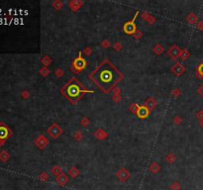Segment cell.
Masks as SVG:
<instances>
[{"instance_id":"cell-33","label":"cell","mask_w":203,"mask_h":190,"mask_svg":"<svg viewBox=\"0 0 203 190\" xmlns=\"http://www.w3.org/2000/svg\"><path fill=\"white\" fill-rule=\"evenodd\" d=\"M80 125L84 128H87V127L90 125V119L88 117H82L80 119Z\"/></svg>"},{"instance_id":"cell-16","label":"cell","mask_w":203,"mask_h":190,"mask_svg":"<svg viewBox=\"0 0 203 190\" xmlns=\"http://www.w3.org/2000/svg\"><path fill=\"white\" fill-rule=\"evenodd\" d=\"M141 18L144 21H146L148 24H150V25H153L154 23H156V21H157L155 16H153V15L150 14L149 12H146V11H145V12L141 13Z\"/></svg>"},{"instance_id":"cell-25","label":"cell","mask_w":203,"mask_h":190,"mask_svg":"<svg viewBox=\"0 0 203 190\" xmlns=\"http://www.w3.org/2000/svg\"><path fill=\"white\" fill-rule=\"evenodd\" d=\"M41 63L43 65V66H47V68H49L51 65H52V58L50 55H44V57L41 58Z\"/></svg>"},{"instance_id":"cell-14","label":"cell","mask_w":203,"mask_h":190,"mask_svg":"<svg viewBox=\"0 0 203 190\" xmlns=\"http://www.w3.org/2000/svg\"><path fill=\"white\" fill-rule=\"evenodd\" d=\"M112 93H113V95H112V100H113L115 103L121 102V100H122V89L120 88L119 86H116L113 90H112Z\"/></svg>"},{"instance_id":"cell-30","label":"cell","mask_w":203,"mask_h":190,"mask_svg":"<svg viewBox=\"0 0 203 190\" xmlns=\"http://www.w3.org/2000/svg\"><path fill=\"white\" fill-rule=\"evenodd\" d=\"M92 53H93V50L91 47H85L83 51L81 52L82 55H84V57H90V55H92Z\"/></svg>"},{"instance_id":"cell-46","label":"cell","mask_w":203,"mask_h":190,"mask_svg":"<svg viewBox=\"0 0 203 190\" xmlns=\"http://www.w3.org/2000/svg\"><path fill=\"white\" fill-rule=\"evenodd\" d=\"M199 125H200V127L203 129V120H202L201 122H199Z\"/></svg>"},{"instance_id":"cell-31","label":"cell","mask_w":203,"mask_h":190,"mask_svg":"<svg viewBox=\"0 0 203 190\" xmlns=\"http://www.w3.org/2000/svg\"><path fill=\"white\" fill-rule=\"evenodd\" d=\"M181 94H182V92H181V90H180L178 87H175V88H174L171 90V96L174 98H178Z\"/></svg>"},{"instance_id":"cell-3","label":"cell","mask_w":203,"mask_h":190,"mask_svg":"<svg viewBox=\"0 0 203 190\" xmlns=\"http://www.w3.org/2000/svg\"><path fill=\"white\" fill-rule=\"evenodd\" d=\"M86 66H87V62H86V59L83 58L81 52H80L78 55L73 59V62H71V69L73 70V72L80 73L82 70H84L86 68Z\"/></svg>"},{"instance_id":"cell-21","label":"cell","mask_w":203,"mask_h":190,"mask_svg":"<svg viewBox=\"0 0 203 190\" xmlns=\"http://www.w3.org/2000/svg\"><path fill=\"white\" fill-rule=\"evenodd\" d=\"M190 57V52L186 49V48H183V49L180 50L179 53V59L181 61H186L187 58H189Z\"/></svg>"},{"instance_id":"cell-29","label":"cell","mask_w":203,"mask_h":190,"mask_svg":"<svg viewBox=\"0 0 203 190\" xmlns=\"http://www.w3.org/2000/svg\"><path fill=\"white\" fill-rule=\"evenodd\" d=\"M9 158H10V155L6 151H2L1 152H0V161L1 162H6Z\"/></svg>"},{"instance_id":"cell-45","label":"cell","mask_w":203,"mask_h":190,"mask_svg":"<svg viewBox=\"0 0 203 190\" xmlns=\"http://www.w3.org/2000/svg\"><path fill=\"white\" fill-rule=\"evenodd\" d=\"M196 27L203 32V22H198L197 25H196Z\"/></svg>"},{"instance_id":"cell-18","label":"cell","mask_w":203,"mask_h":190,"mask_svg":"<svg viewBox=\"0 0 203 190\" xmlns=\"http://www.w3.org/2000/svg\"><path fill=\"white\" fill-rule=\"evenodd\" d=\"M149 170L151 171L152 173L157 174V172H160V171L161 170V165L159 162H152L151 163H150V165H149Z\"/></svg>"},{"instance_id":"cell-19","label":"cell","mask_w":203,"mask_h":190,"mask_svg":"<svg viewBox=\"0 0 203 190\" xmlns=\"http://www.w3.org/2000/svg\"><path fill=\"white\" fill-rule=\"evenodd\" d=\"M67 174H69V176H70L71 178H76L80 174V170L77 166L73 165L67 169Z\"/></svg>"},{"instance_id":"cell-22","label":"cell","mask_w":203,"mask_h":190,"mask_svg":"<svg viewBox=\"0 0 203 190\" xmlns=\"http://www.w3.org/2000/svg\"><path fill=\"white\" fill-rule=\"evenodd\" d=\"M197 21H198V18H197V16L194 13H189L186 16V22H187V23H189L190 25L196 24Z\"/></svg>"},{"instance_id":"cell-37","label":"cell","mask_w":203,"mask_h":190,"mask_svg":"<svg viewBox=\"0 0 203 190\" xmlns=\"http://www.w3.org/2000/svg\"><path fill=\"white\" fill-rule=\"evenodd\" d=\"M123 44L121 42H119V41H117V42H115L113 44V49L116 51V52H120L123 50Z\"/></svg>"},{"instance_id":"cell-39","label":"cell","mask_w":203,"mask_h":190,"mask_svg":"<svg viewBox=\"0 0 203 190\" xmlns=\"http://www.w3.org/2000/svg\"><path fill=\"white\" fill-rule=\"evenodd\" d=\"M100 46L102 47L103 49H108V48H110V47L112 46V44H111V42H110V41H109V40L105 39V40L102 41V42H101Z\"/></svg>"},{"instance_id":"cell-12","label":"cell","mask_w":203,"mask_h":190,"mask_svg":"<svg viewBox=\"0 0 203 190\" xmlns=\"http://www.w3.org/2000/svg\"><path fill=\"white\" fill-rule=\"evenodd\" d=\"M92 135H93V137L96 138V139H97V140H99V141H104V140L108 139V137H109L108 132H106V131H105V130L102 129V128L96 129L95 131L92 133Z\"/></svg>"},{"instance_id":"cell-11","label":"cell","mask_w":203,"mask_h":190,"mask_svg":"<svg viewBox=\"0 0 203 190\" xmlns=\"http://www.w3.org/2000/svg\"><path fill=\"white\" fill-rule=\"evenodd\" d=\"M150 114H151V111H150L148 108L144 105V104H143V105H140V104H139L137 112H136V116L138 118L146 119V118H148L150 116Z\"/></svg>"},{"instance_id":"cell-5","label":"cell","mask_w":203,"mask_h":190,"mask_svg":"<svg viewBox=\"0 0 203 190\" xmlns=\"http://www.w3.org/2000/svg\"><path fill=\"white\" fill-rule=\"evenodd\" d=\"M47 133H48V135L52 138V139L57 140L63 134V128L59 123L55 122V123H52V124L50 125V127H49L48 130H47Z\"/></svg>"},{"instance_id":"cell-7","label":"cell","mask_w":203,"mask_h":190,"mask_svg":"<svg viewBox=\"0 0 203 190\" xmlns=\"http://www.w3.org/2000/svg\"><path fill=\"white\" fill-rule=\"evenodd\" d=\"M12 136V131L6 124L3 122H0V140L6 142L7 139Z\"/></svg>"},{"instance_id":"cell-28","label":"cell","mask_w":203,"mask_h":190,"mask_svg":"<svg viewBox=\"0 0 203 190\" xmlns=\"http://www.w3.org/2000/svg\"><path fill=\"white\" fill-rule=\"evenodd\" d=\"M39 179L43 182H47L49 179H50V174H49L47 171H43V172H41V174H39Z\"/></svg>"},{"instance_id":"cell-27","label":"cell","mask_w":203,"mask_h":190,"mask_svg":"<svg viewBox=\"0 0 203 190\" xmlns=\"http://www.w3.org/2000/svg\"><path fill=\"white\" fill-rule=\"evenodd\" d=\"M39 73L43 77H47L49 74L51 73V70H50V68H47V66H42V68H41L40 70H39Z\"/></svg>"},{"instance_id":"cell-20","label":"cell","mask_w":203,"mask_h":190,"mask_svg":"<svg viewBox=\"0 0 203 190\" xmlns=\"http://www.w3.org/2000/svg\"><path fill=\"white\" fill-rule=\"evenodd\" d=\"M153 52H154V54L157 55H163L164 52V48L163 46V44H161V43L156 44L155 46H154V48H153Z\"/></svg>"},{"instance_id":"cell-13","label":"cell","mask_w":203,"mask_h":190,"mask_svg":"<svg viewBox=\"0 0 203 190\" xmlns=\"http://www.w3.org/2000/svg\"><path fill=\"white\" fill-rule=\"evenodd\" d=\"M84 5V2L82 0H71L69 2V8L73 11V12H76L82 6Z\"/></svg>"},{"instance_id":"cell-23","label":"cell","mask_w":203,"mask_h":190,"mask_svg":"<svg viewBox=\"0 0 203 190\" xmlns=\"http://www.w3.org/2000/svg\"><path fill=\"white\" fill-rule=\"evenodd\" d=\"M51 173L54 176H59V175H61L62 173H63V168L59 165H54L51 168Z\"/></svg>"},{"instance_id":"cell-2","label":"cell","mask_w":203,"mask_h":190,"mask_svg":"<svg viewBox=\"0 0 203 190\" xmlns=\"http://www.w3.org/2000/svg\"><path fill=\"white\" fill-rule=\"evenodd\" d=\"M93 91L87 90L83 87V85L80 83V81L77 79V78L73 77L71 78V80H69L65 86L61 89V93L65 96V97L69 100L74 105L76 104V102L82 97V94L83 93H92Z\"/></svg>"},{"instance_id":"cell-24","label":"cell","mask_w":203,"mask_h":190,"mask_svg":"<svg viewBox=\"0 0 203 190\" xmlns=\"http://www.w3.org/2000/svg\"><path fill=\"white\" fill-rule=\"evenodd\" d=\"M164 158H165V162L170 163V165H172V163H174L176 162V155L174 152H168V154L165 155Z\"/></svg>"},{"instance_id":"cell-1","label":"cell","mask_w":203,"mask_h":190,"mask_svg":"<svg viewBox=\"0 0 203 190\" xmlns=\"http://www.w3.org/2000/svg\"><path fill=\"white\" fill-rule=\"evenodd\" d=\"M89 77L100 90L109 93L117 86L116 84L123 78V74L108 59H105L89 74Z\"/></svg>"},{"instance_id":"cell-8","label":"cell","mask_w":203,"mask_h":190,"mask_svg":"<svg viewBox=\"0 0 203 190\" xmlns=\"http://www.w3.org/2000/svg\"><path fill=\"white\" fill-rule=\"evenodd\" d=\"M116 176H117L118 180L120 182H126L131 177V172L126 168V167L121 166L120 169L116 172Z\"/></svg>"},{"instance_id":"cell-36","label":"cell","mask_w":203,"mask_h":190,"mask_svg":"<svg viewBox=\"0 0 203 190\" xmlns=\"http://www.w3.org/2000/svg\"><path fill=\"white\" fill-rule=\"evenodd\" d=\"M170 189L171 190H181V185H180L178 181H174L171 184Z\"/></svg>"},{"instance_id":"cell-41","label":"cell","mask_w":203,"mask_h":190,"mask_svg":"<svg viewBox=\"0 0 203 190\" xmlns=\"http://www.w3.org/2000/svg\"><path fill=\"white\" fill-rule=\"evenodd\" d=\"M196 75L198 77H200V78L203 77V62L201 63V65H199V66L197 68V73H196Z\"/></svg>"},{"instance_id":"cell-38","label":"cell","mask_w":203,"mask_h":190,"mask_svg":"<svg viewBox=\"0 0 203 190\" xmlns=\"http://www.w3.org/2000/svg\"><path fill=\"white\" fill-rule=\"evenodd\" d=\"M54 74H55V76H57V77H63V75H65V70H63L62 68H57L54 72Z\"/></svg>"},{"instance_id":"cell-15","label":"cell","mask_w":203,"mask_h":190,"mask_svg":"<svg viewBox=\"0 0 203 190\" xmlns=\"http://www.w3.org/2000/svg\"><path fill=\"white\" fill-rule=\"evenodd\" d=\"M144 105L152 112V111L157 106V99L154 98V97H148L146 99Z\"/></svg>"},{"instance_id":"cell-10","label":"cell","mask_w":203,"mask_h":190,"mask_svg":"<svg viewBox=\"0 0 203 190\" xmlns=\"http://www.w3.org/2000/svg\"><path fill=\"white\" fill-rule=\"evenodd\" d=\"M180 48L178 45H172V46L167 50V55L170 57L172 61L178 62V59L179 58V53H180Z\"/></svg>"},{"instance_id":"cell-6","label":"cell","mask_w":203,"mask_h":190,"mask_svg":"<svg viewBox=\"0 0 203 190\" xmlns=\"http://www.w3.org/2000/svg\"><path fill=\"white\" fill-rule=\"evenodd\" d=\"M49 143H50V141H49L48 138L45 136V135H40L36 138V140L34 141V144H35V146L39 148L41 151H44L45 148L48 147Z\"/></svg>"},{"instance_id":"cell-44","label":"cell","mask_w":203,"mask_h":190,"mask_svg":"<svg viewBox=\"0 0 203 190\" xmlns=\"http://www.w3.org/2000/svg\"><path fill=\"white\" fill-rule=\"evenodd\" d=\"M197 93L199 95H200V97L203 98V84H201L200 86L197 88Z\"/></svg>"},{"instance_id":"cell-9","label":"cell","mask_w":203,"mask_h":190,"mask_svg":"<svg viewBox=\"0 0 203 190\" xmlns=\"http://www.w3.org/2000/svg\"><path fill=\"white\" fill-rule=\"evenodd\" d=\"M171 72L172 74H174L175 76H181L182 74L185 73L186 68L182 65L181 62H178L171 68Z\"/></svg>"},{"instance_id":"cell-4","label":"cell","mask_w":203,"mask_h":190,"mask_svg":"<svg viewBox=\"0 0 203 190\" xmlns=\"http://www.w3.org/2000/svg\"><path fill=\"white\" fill-rule=\"evenodd\" d=\"M139 13L140 12L137 11V12L135 13L134 17L132 18V19L127 21L126 23L123 25V32L125 33V34L129 35V36H133L135 33L137 32L138 28H137V25H136V19H137Z\"/></svg>"},{"instance_id":"cell-40","label":"cell","mask_w":203,"mask_h":190,"mask_svg":"<svg viewBox=\"0 0 203 190\" xmlns=\"http://www.w3.org/2000/svg\"><path fill=\"white\" fill-rule=\"evenodd\" d=\"M21 97L23 99H29L31 97V93H30V91L27 90V89H25V90L21 92Z\"/></svg>"},{"instance_id":"cell-43","label":"cell","mask_w":203,"mask_h":190,"mask_svg":"<svg viewBox=\"0 0 203 190\" xmlns=\"http://www.w3.org/2000/svg\"><path fill=\"white\" fill-rule=\"evenodd\" d=\"M133 37H134V38L136 39V40H140V39L142 38V37H143V32L140 31V30L138 29V30H137V32L133 35Z\"/></svg>"},{"instance_id":"cell-26","label":"cell","mask_w":203,"mask_h":190,"mask_svg":"<svg viewBox=\"0 0 203 190\" xmlns=\"http://www.w3.org/2000/svg\"><path fill=\"white\" fill-rule=\"evenodd\" d=\"M63 6H65V3H63L62 0H55V1L52 3V8H54L55 10H58V11L63 9Z\"/></svg>"},{"instance_id":"cell-32","label":"cell","mask_w":203,"mask_h":190,"mask_svg":"<svg viewBox=\"0 0 203 190\" xmlns=\"http://www.w3.org/2000/svg\"><path fill=\"white\" fill-rule=\"evenodd\" d=\"M172 122H174V124L175 126H179L182 124L183 122V119L181 116H179V115H175V116L174 117V119H172Z\"/></svg>"},{"instance_id":"cell-35","label":"cell","mask_w":203,"mask_h":190,"mask_svg":"<svg viewBox=\"0 0 203 190\" xmlns=\"http://www.w3.org/2000/svg\"><path fill=\"white\" fill-rule=\"evenodd\" d=\"M138 106H139V104L136 103V102L131 103V104H130V106H129V111H130V112L132 113V114H135V115H136L137 109H138Z\"/></svg>"},{"instance_id":"cell-42","label":"cell","mask_w":203,"mask_h":190,"mask_svg":"<svg viewBox=\"0 0 203 190\" xmlns=\"http://www.w3.org/2000/svg\"><path fill=\"white\" fill-rule=\"evenodd\" d=\"M195 117H196V119L199 122H201L203 120V110H198L197 112L195 113Z\"/></svg>"},{"instance_id":"cell-17","label":"cell","mask_w":203,"mask_h":190,"mask_svg":"<svg viewBox=\"0 0 203 190\" xmlns=\"http://www.w3.org/2000/svg\"><path fill=\"white\" fill-rule=\"evenodd\" d=\"M69 177L67 174H65V173H62L61 175H59L56 177V182H57V184L59 185V186H65L69 183Z\"/></svg>"},{"instance_id":"cell-34","label":"cell","mask_w":203,"mask_h":190,"mask_svg":"<svg viewBox=\"0 0 203 190\" xmlns=\"http://www.w3.org/2000/svg\"><path fill=\"white\" fill-rule=\"evenodd\" d=\"M83 137H84V135L81 131H76L73 133V139L76 141H81L83 139Z\"/></svg>"}]
</instances>
